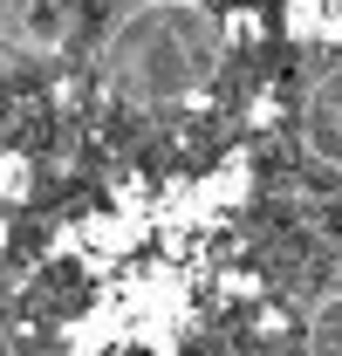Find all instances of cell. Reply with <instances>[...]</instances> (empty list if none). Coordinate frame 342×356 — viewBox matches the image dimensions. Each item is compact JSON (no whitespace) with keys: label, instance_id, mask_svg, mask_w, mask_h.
I'll return each instance as SVG.
<instances>
[{"label":"cell","instance_id":"obj_1","mask_svg":"<svg viewBox=\"0 0 342 356\" xmlns=\"http://www.w3.org/2000/svg\"><path fill=\"white\" fill-rule=\"evenodd\" d=\"M226 62V28L206 0H151L103 42V76L130 103H192Z\"/></svg>","mask_w":342,"mask_h":356},{"label":"cell","instance_id":"obj_2","mask_svg":"<svg viewBox=\"0 0 342 356\" xmlns=\"http://www.w3.org/2000/svg\"><path fill=\"white\" fill-rule=\"evenodd\" d=\"M301 144H308V158H315V165L342 172V62H336L315 89H308V110H301Z\"/></svg>","mask_w":342,"mask_h":356},{"label":"cell","instance_id":"obj_3","mask_svg":"<svg viewBox=\"0 0 342 356\" xmlns=\"http://www.w3.org/2000/svg\"><path fill=\"white\" fill-rule=\"evenodd\" d=\"M308 356H342V295H322L308 309Z\"/></svg>","mask_w":342,"mask_h":356}]
</instances>
